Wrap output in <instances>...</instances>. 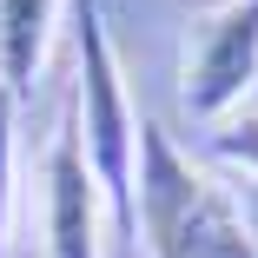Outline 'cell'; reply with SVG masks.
I'll return each instance as SVG.
<instances>
[{"instance_id":"cell-1","label":"cell","mask_w":258,"mask_h":258,"mask_svg":"<svg viewBox=\"0 0 258 258\" xmlns=\"http://www.w3.org/2000/svg\"><path fill=\"white\" fill-rule=\"evenodd\" d=\"M139 245L146 258H258L238 199L159 119H139Z\"/></svg>"},{"instance_id":"cell-5","label":"cell","mask_w":258,"mask_h":258,"mask_svg":"<svg viewBox=\"0 0 258 258\" xmlns=\"http://www.w3.org/2000/svg\"><path fill=\"white\" fill-rule=\"evenodd\" d=\"M60 27V0H0V93H27Z\"/></svg>"},{"instance_id":"cell-3","label":"cell","mask_w":258,"mask_h":258,"mask_svg":"<svg viewBox=\"0 0 258 258\" xmlns=\"http://www.w3.org/2000/svg\"><path fill=\"white\" fill-rule=\"evenodd\" d=\"M251 86H258V0H219L185 33L179 106L199 126H225V119H238Z\"/></svg>"},{"instance_id":"cell-4","label":"cell","mask_w":258,"mask_h":258,"mask_svg":"<svg viewBox=\"0 0 258 258\" xmlns=\"http://www.w3.org/2000/svg\"><path fill=\"white\" fill-rule=\"evenodd\" d=\"M99 225H106V199L93 185L86 146H80V113L67 99L53 152H46V258H99Z\"/></svg>"},{"instance_id":"cell-2","label":"cell","mask_w":258,"mask_h":258,"mask_svg":"<svg viewBox=\"0 0 258 258\" xmlns=\"http://www.w3.org/2000/svg\"><path fill=\"white\" fill-rule=\"evenodd\" d=\"M73 53H80L73 113H80L86 166H93L99 199H106L113 238L139 251V113L126 99V73H119V53H113L99 0H73Z\"/></svg>"},{"instance_id":"cell-6","label":"cell","mask_w":258,"mask_h":258,"mask_svg":"<svg viewBox=\"0 0 258 258\" xmlns=\"http://www.w3.org/2000/svg\"><path fill=\"white\" fill-rule=\"evenodd\" d=\"M14 119H20V99L0 93V258L14 238Z\"/></svg>"},{"instance_id":"cell-7","label":"cell","mask_w":258,"mask_h":258,"mask_svg":"<svg viewBox=\"0 0 258 258\" xmlns=\"http://www.w3.org/2000/svg\"><path fill=\"white\" fill-rule=\"evenodd\" d=\"M212 159L245 166V172L258 179V113H238V119H225V126L212 133Z\"/></svg>"}]
</instances>
